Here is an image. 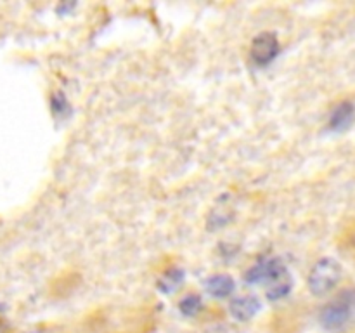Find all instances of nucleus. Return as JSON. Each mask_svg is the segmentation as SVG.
I'll use <instances>...</instances> for the list:
<instances>
[{"mask_svg": "<svg viewBox=\"0 0 355 333\" xmlns=\"http://www.w3.org/2000/svg\"><path fill=\"white\" fill-rule=\"evenodd\" d=\"M343 276L342 264L331 257H324V259L318 260L314 267L311 269L307 278L309 290L315 297H322V295L329 293L336 288Z\"/></svg>", "mask_w": 355, "mask_h": 333, "instance_id": "f257e3e1", "label": "nucleus"}, {"mask_svg": "<svg viewBox=\"0 0 355 333\" xmlns=\"http://www.w3.org/2000/svg\"><path fill=\"white\" fill-rule=\"evenodd\" d=\"M201 309H203V298L198 293H187L186 297L180 298L179 311L186 318H194V316L200 314Z\"/></svg>", "mask_w": 355, "mask_h": 333, "instance_id": "1a4fd4ad", "label": "nucleus"}, {"mask_svg": "<svg viewBox=\"0 0 355 333\" xmlns=\"http://www.w3.org/2000/svg\"><path fill=\"white\" fill-rule=\"evenodd\" d=\"M205 288H207L208 295H211V297L227 298L234 291L236 281L229 274H214V276L205 281Z\"/></svg>", "mask_w": 355, "mask_h": 333, "instance_id": "0eeeda50", "label": "nucleus"}, {"mask_svg": "<svg viewBox=\"0 0 355 333\" xmlns=\"http://www.w3.org/2000/svg\"><path fill=\"white\" fill-rule=\"evenodd\" d=\"M291 288H293V280H288V281H283V283L274 284V287H269V291H267V298H269L270 302L281 300V298H284V297H288V295H290Z\"/></svg>", "mask_w": 355, "mask_h": 333, "instance_id": "9d476101", "label": "nucleus"}, {"mask_svg": "<svg viewBox=\"0 0 355 333\" xmlns=\"http://www.w3.org/2000/svg\"><path fill=\"white\" fill-rule=\"evenodd\" d=\"M288 280H291V274L288 271L286 264L279 257L259 260L245 274V281L248 284H269V287H274V284L283 283V281Z\"/></svg>", "mask_w": 355, "mask_h": 333, "instance_id": "7ed1b4c3", "label": "nucleus"}, {"mask_svg": "<svg viewBox=\"0 0 355 333\" xmlns=\"http://www.w3.org/2000/svg\"><path fill=\"white\" fill-rule=\"evenodd\" d=\"M51 108L54 114H66L69 111V103L62 92H55L51 96Z\"/></svg>", "mask_w": 355, "mask_h": 333, "instance_id": "9b49d317", "label": "nucleus"}, {"mask_svg": "<svg viewBox=\"0 0 355 333\" xmlns=\"http://www.w3.org/2000/svg\"><path fill=\"white\" fill-rule=\"evenodd\" d=\"M279 51V38L270 31H262L253 38L252 47H250V58L257 66H269L277 58Z\"/></svg>", "mask_w": 355, "mask_h": 333, "instance_id": "20e7f679", "label": "nucleus"}, {"mask_svg": "<svg viewBox=\"0 0 355 333\" xmlns=\"http://www.w3.org/2000/svg\"><path fill=\"white\" fill-rule=\"evenodd\" d=\"M184 280H186V273H184L180 267H172V269L166 271L158 281V290L162 293H173L175 290H179L182 287Z\"/></svg>", "mask_w": 355, "mask_h": 333, "instance_id": "6e6552de", "label": "nucleus"}, {"mask_svg": "<svg viewBox=\"0 0 355 333\" xmlns=\"http://www.w3.org/2000/svg\"><path fill=\"white\" fill-rule=\"evenodd\" d=\"M355 121V104L352 101H342L333 108L328 120V128L335 134L349 130Z\"/></svg>", "mask_w": 355, "mask_h": 333, "instance_id": "423d86ee", "label": "nucleus"}, {"mask_svg": "<svg viewBox=\"0 0 355 333\" xmlns=\"http://www.w3.org/2000/svg\"><path fill=\"white\" fill-rule=\"evenodd\" d=\"M355 311V291L345 290L340 297L329 302L319 314L322 328L328 332H340L345 328L352 319Z\"/></svg>", "mask_w": 355, "mask_h": 333, "instance_id": "f03ea898", "label": "nucleus"}, {"mask_svg": "<svg viewBox=\"0 0 355 333\" xmlns=\"http://www.w3.org/2000/svg\"><path fill=\"white\" fill-rule=\"evenodd\" d=\"M262 309V302L255 295H239L234 297L229 304V312L238 321H250L255 318Z\"/></svg>", "mask_w": 355, "mask_h": 333, "instance_id": "39448f33", "label": "nucleus"}]
</instances>
